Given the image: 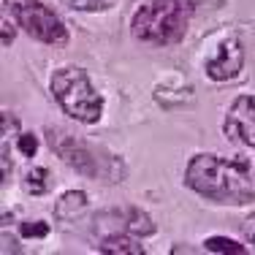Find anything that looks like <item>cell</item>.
<instances>
[{
  "label": "cell",
  "mask_w": 255,
  "mask_h": 255,
  "mask_svg": "<svg viewBox=\"0 0 255 255\" xmlns=\"http://www.w3.org/2000/svg\"><path fill=\"white\" fill-rule=\"evenodd\" d=\"M185 185L217 204L255 201V168L245 160H226L217 155H196L185 168Z\"/></svg>",
  "instance_id": "6da1fadb"
},
{
  "label": "cell",
  "mask_w": 255,
  "mask_h": 255,
  "mask_svg": "<svg viewBox=\"0 0 255 255\" xmlns=\"http://www.w3.org/2000/svg\"><path fill=\"white\" fill-rule=\"evenodd\" d=\"M187 22H190L187 0H149L133 14L130 30L144 44L171 46L185 38Z\"/></svg>",
  "instance_id": "7a4b0ae2"
},
{
  "label": "cell",
  "mask_w": 255,
  "mask_h": 255,
  "mask_svg": "<svg viewBox=\"0 0 255 255\" xmlns=\"http://www.w3.org/2000/svg\"><path fill=\"white\" fill-rule=\"evenodd\" d=\"M52 95L57 98V103L63 106L65 114H71L79 123H98L103 114V98L101 93L93 87L87 71L68 65L52 74Z\"/></svg>",
  "instance_id": "3957f363"
},
{
  "label": "cell",
  "mask_w": 255,
  "mask_h": 255,
  "mask_svg": "<svg viewBox=\"0 0 255 255\" xmlns=\"http://www.w3.org/2000/svg\"><path fill=\"white\" fill-rule=\"evenodd\" d=\"M46 136H49V147L63 157V163H68L79 174H84V177H106L109 182H120V171L114 174L117 160L112 155L98 157V152H101L98 147L79 141L76 136H71L65 130H57V128H49Z\"/></svg>",
  "instance_id": "277c9868"
},
{
  "label": "cell",
  "mask_w": 255,
  "mask_h": 255,
  "mask_svg": "<svg viewBox=\"0 0 255 255\" xmlns=\"http://www.w3.org/2000/svg\"><path fill=\"white\" fill-rule=\"evenodd\" d=\"M3 3H5V11L14 16L16 25L25 30L30 38L41 41V44H52V46L68 41V27L41 0H3Z\"/></svg>",
  "instance_id": "5b68a950"
},
{
  "label": "cell",
  "mask_w": 255,
  "mask_h": 255,
  "mask_svg": "<svg viewBox=\"0 0 255 255\" xmlns=\"http://www.w3.org/2000/svg\"><path fill=\"white\" fill-rule=\"evenodd\" d=\"M223 130L231 141L255 149V95H242L228 109Z\"/></svg>",
  "instance_id": "8992f818"
},
{
  "label": "cell",
  "mask_w": 255,
  "mask_h": 255,
  "mask_svg": "<svg viewBox=\"0 0 255 255\" xmlns=\"http://www.w3.org/2000/svg\"><path fill=\"white\" fill-rule=\"evenodd\" d=\"M242 68H245V49H242L239 38H228L215 57L206 63V76L212 82H228V79L239 76Z\"/></svg>",
  "instance_id": "52a82bcc"
},
{
  "label": "cell",
  "mask_w": 255,
  "mask_h": 255,
  "mask_svg": "<svg viewBox=\"0 0 255 255\" xmlns=\"http://www.w3.org/2000/svg\"><path fill=\"white\" fill-rule=\"evenodd\" d=\"M84 209H87V193H82V190L63 193V198L54 204V215H57V220H74V217H79Z\"/></svg>",
  "instance_id": "ba28073f"
},
{
  "label": "cell",
  "mask_w": 255,
  "mask_h": 255,
  "mask_svg": "<svg viewBox=\"0 0 255 255\" xmlns=\"http://www.w3.org/2000/svg\"><path fill=\"white\" fill-rule=\"evenodd\" d=\"M101 253H106V255H114V253H128V255H141L144 253V247L138 245L133 236H125V234H112V236H106V239L101 242V247H98Z\"/></svg>",
  "instance_id": "9c48e42d"
},
{
  "label": "cell",
  "mask_w": 255,
  "mask_h": 255,
  "mask_svg": "<svg viewBox=\"0 0 255 255\" xmlns=\"http://www.w3.org/2000/svg\"><path fill=\"white\" fill-rule=\"evenodd\" d=\"M25 187L33 196H44V193L52 190V174L46 168H30L25 174Z\"/></svg>",
  "instance_id": "30bf717a"
},
{
  "label": "cell",
  "mask_w": 255,
  "mask_h": 255,
  "mask_svg": "<svg viewBox=\"0 0 255 255\" xmlns=\"http://www.w3.org/2000/svg\"><path fill=\"white\" fill-rule=\"evenodd\" d=\"M128 231H130L133 236H149V234H155V223L149 220V215L147 212H141V209H130L128 212Z\"/></svg>",
  "instance_id": "8fae6325"
},
{
  "label": "cell",
  "mask_w": 255,
  "mask_h": 255,
  "mask_svg": "<svg viewBox=\"0 0 255 255\" xmlns=\"http://www.w3.org/2000/svg\"><path fill=\"white\" fill-rule=\"evenodd\" d=\"M204 247L209 253H231V255H245L247 247L236 245L234 239H226V236H212V239L204 242Z\"/></svg>",
  "instance_id": "7c38bea8"
},
{
  "label": "cell",
  "mask_w": 255,
  "mask_h": 255,
  "mask_svg": "<svg viewBox=\"0 0 255 255\" xmlns=\"http://www.w3.org/2000/svg\"><path fill=\"white\" fill-rule=\"evenodd\" d=\"M49 234V226L46 223H41V220H35V223H25L22 226V236H27V239H41V236H46Z\"/></svg>",
  "instance_id": "4fadbf2b"
},
{
  "label": "cell",
  "mask_w": 255,
  "mask_h": 255,
  "mask_svg": "<svg viewBox=\"0 0 255 255\" xmlns=\"http://www.w3.org/2000/svg\"><path fill=\"white\" fill-rule=\"evenodd\" d=\"M71 3H74V8H79V11H103V8H109L114 0H71Z\"/></svg>",
  "instance_id": "5bb4252c"
},
{
  "label": "cell",
  "mask_w": 255,
  "mask_h": 255,
  "mask_svg": "<svg viewBox=\"0 0 255 255\" xmlns=\"http://www.w3.org/2000/svg\"><path fill=\"white\" fill-rule=\"evenodd\" d=\"M242 236H245L247 250L255 253V215H250V217L245 220V226H242Z\"/></svg>",
  "instance_id": "9a60e30c"
},
{
  "label": "cell",
  "mask_w": 255,
  "mask_h": 255,
  "mask_svg": "<svg viewBox=\"0 0 255 255\" xmlns=\"http://www.w3.org/2000/svg\"><path fill=\"white\" fill-rule=\"evenodd\" d=\"M19 149H22L27 157H33L35 149H38V138H35L33 133H19Z\"/></svg>",
  "instance_id": "2e32d148"
},
{
  "label": "cell",
  "mask_w": 255,
  "mask_h": 255,
  "mask_svg": "<svg viewBox=\"0 0 255 255\" xmlns=\"http://www.w3.org/2000/svg\"><path fill=\"white\" fill-rule=\"evenodd\" d=\"M11 41H14V25L3 16V46H8Z\"/></svg>",
  "instance_id": "e0dca14e"
}]
</instances>
